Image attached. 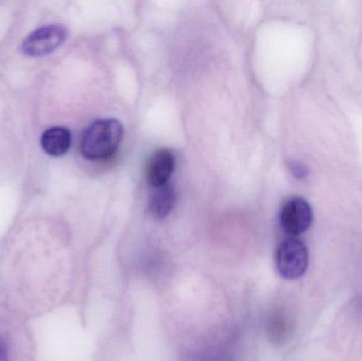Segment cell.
Returning <instances> with one entry per match:
<instances>
[{"label":"cell","instance_id":"obj_1","mask_svg":"<svg viewBox=\"0 0 362 361\" xmlns=\"http://www.w3.org/2000/svg\"><path fill=\"white\" fill-rule=\"evenodd\" d=\"M123 125L117 119H101L89 125L81 140V153L88 160H103L118 150Z\"/></svg>","mask_w":362,"mask_h":361},{"label":"cell","instance_id":"obj_2","mask_svg":"<svg viewBox=\"0 0 362 361\" xmlns=\"http://www.w3.org/2000/svg\"><path fill=\"white\" fill-rule=\"evenodd\" d=\"M276 261L279 273L284 279H299L308 269V248L300 239L288 237L279 246Z\"/></svg>","mask_w":362,"mask_h":361},{"label":"cell","instance_id":"obj_3","mask_svg":"<svg viewBox=\"0 0 362 361\" xmlns=\"http://www.w3.org/2000/svg\"><path fill=\"white\" fill-rule=\"evenodd\" d=\"M68 30L64 25H45L32 32L21 45V52L28 57H44L64 44Z\"/></svg>","mask_w":362,"mask_h":361},{"label":"cell","instance_id":"obj_4","mask_svg":"<svg viewBox=\"0 0 362 361\" xmlns=\"http://www.w3.org/2000/svg\"><path fill=\"white\" fill-rule=\"evenodd\" d=\"M283 230L293 237L302 235L312 226L313 210L301 197H293L283 205L280 212Z\"/></svg>","mask_w":362,"mask_h":361},{"label":"cell","instance_id":"obj_5","mask_svg":"<svg viewBox=\"0 0 362 361\" xmlns=\"http://www.w3.org/2000/svg\"><path fill=\"white\" fill-rule=\"evenodd\" d=\"M175 169V156L172 150L160 148L153 153L146 167V180L157 188L168 184Z\"/></svg>","mask_w":362,"mask_h":361},{"label":"cell","instance_id":"obj_6","mask_svg":"<svg viewBox=\"0 0 362 361\" xmlns=\"http://www.w3.org/2000/svg\"><path fill=\"white\" fill-rule=\"evenodd\" d=\"M72 137L69 129L66 127H50L42 133L40 146L42 150L53 157L65 155L71 146Z\"/></svg>","mask_w":362,"mask_h":361},{"label":"cell","instance_id":"obj_7","mask_svg":"<svg viewBox=\"0 0 362 361\" xmlns=\"http://www.w3.org/2000/svg\"><path fill=\"white\" fill-rule=\"evenodd\" d=\"M176 203L175 189L171 184H163V186L154 188L150 199V211L155 218L163 220L167 218Z\"/></svg>","mask_w":362,"mask_h":361},{"label":"cell","instance_id":"obj_8","mask_svg":"<svg viewBox=\"0 0 362 361\" xmlns=\"http://www.w3.org/2000/svg\"><path fill=\"white\" fill-rule=\"evenodd\" d=\"M270 328L272 330V336L276 337L279 341H282V339L284 341L291 333V324L284 314L279 313L274 315Z\"/></svg>","mask_w":362,"mask_h":361},{"label":"cell","instance_id":"obj_9","mask_svg":"<svg viewBox=\"0 0 362 361\" xmlns=\"http://www.w3.org/2000/svg\"><path fill=\"white\" fill-rule=\"evenodd\" d=\"M291 171L298 179H303L308 176V169L299 162H293L291 165Z\"/></svg>","mask_w":362,"mask_h":361},{"label":"cell","instance_id":"obj_10","mask_svg":"<svg viewBox=\"0 0 362 361\" xmlns=\"http://www.w3.org/2000/svg\"><path fill=\"white\" fill-rule=\"evenodd\" d=\"M0 361H8V352L6 345L0 341Z\"/></svg>","mask_w":362,"mask_h":361}]
</instances>
